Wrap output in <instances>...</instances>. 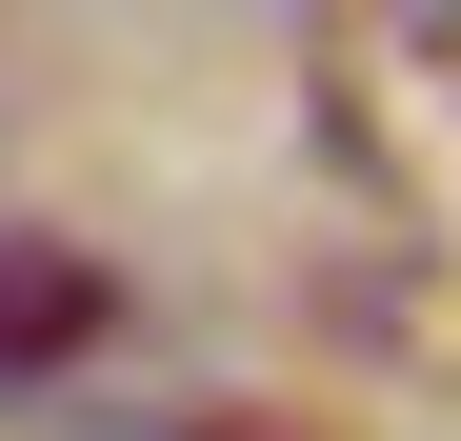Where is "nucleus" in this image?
<instances>
[{"mask_svg": "<svg viewBox=\"0 0 461 441\" xmlns=\"http://www.w3.org/2000/svg\"><path fill=\"white\" fill-rule=\"evenodd\" d=\"M41 441H241V421H101V401H60Z\"/></svg>", "mask_w": 461, "mask_h": 441, "instance_id": "nucleus-2", "label": "nucleus"}, {"mask_svg": "<svg viewBox=\"0 0 461 441\" xmlns=\"http://www.w3.org/2000/svg\"><path fill=\"white\" fill-rule=\"evenodd\" d=\"M60 341H101V281H81V261L0 281V382H21V361H60Z\"/></svg>", "mask_w": 461, "mask_h": 441, "instance_id": "nucleus-1", "label": "nucleus"}]
</instances>
